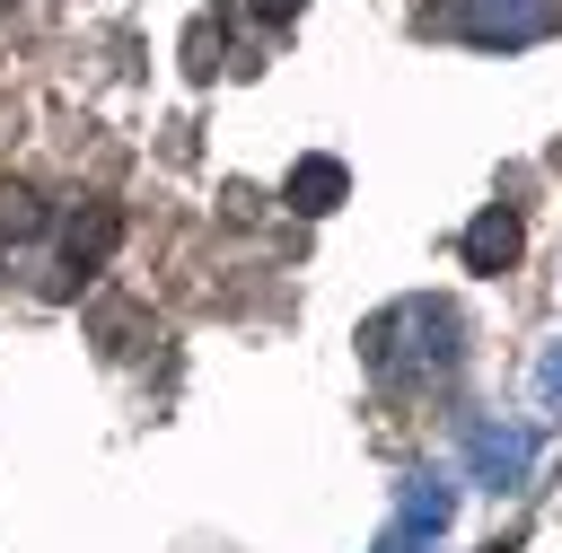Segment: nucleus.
Here are the masks:
<instances>
[{
	"label": "nucleus",
	"mask_w": 562,
	"mask_h": 553,
	"mask_svg": "<svg viewBox=\"0 0 562 553\" xmlns=\"http://www.w3.org/2000/svg\"><path fill=\"white\" fill-rule=\"evenodd\" d=\"M457 360H465V316L448 298H395V307H378L360 325V369L378 386H395V395L404 386H439Z\"/></svg>",
	"instance_id": "1"
},
{
	"label": "nucleus",
	"mask_w": 562,
	"mask_h": 553,
	"mask_svg": "<svg viewBox=\"0 0 562 553\" xmlns=\"http://www.w3.org/2000/svg\"><path fill=\"white\" fill-rule=\"evenodd\" d=\"M527 456H536V439H527V430H501V421H474V430H465V474H474V483H492V492L527 483Z\"/></svg>",
	"instance_id": "4"
},
{
	"label": "nucleus",
	"mask_w": 562,
	"mask_h": 553,
	"mask_svg": "<svg viewBox=\"0 0 562 553\" xmlns=\"http://www.w3.org/2000/svg\"><path fill=\"white\" fill-rule=\"evenodd\" d=\"M35 219H44V211H35V193H18V184H9V193H0V228H9V237H35Z\"/></svg>",
	"instance_id": "10"
},
{
	"label": "nucleus",
	"mask_w": 562,
	"mask_h": 553,
	"mask_svg": "<svg viewBox=\"0 0 562 553\" xmlns=\"http://www.w3.org/2000/svg\"><path fill=\"white\" fill-rule=\"evenodd\" d=\"M211 53H220V26H211V18H202V26H193V35H184V70H193V79H211V70H220V61H211Z\"/></svg>",
	"instance_id": "9"
},
{
	"label": "nucleus",
	"mask_w": 562,
	"mask_h": 553,
	"mask_svg": "<svg viewBox=\"0 0 562 553\" xmlns=\"http://www.w3.org/2000/svg\"><path fill=\"white\" fill-rule=\"evenodd\" d=\"M536 413H562V334H553L544 360H536Z\"/></svg>",
	"instance_id": "8"
},
{
	"label": "nucleus",
	"mask_w": 562,
	"mask_h": 553,
	"mask_svg": "<svg viewBox=\"0 0 562 553\" xmlns=\"http://www.w3.org/2000/svg\"><path fill=\"white\" fill-rule=\"evenodd\" d=\"M299 9H307V0H255V18H272V26H281V18H299Z\"/></svg>",
	"instance_id": "11"
},
{
	"label": "nucleus",
	"mask_w": 562,
	"mask_h": 553,
	"mask_svg": "<svg viewBox=\"0 0 562 553\" xmlns=\"http://www.w3.org/2000/svg\"><path fill=\"white\" fill-rule=\"evenodd\" d=\"M448 518H457V492L439 474H413L404 500H395V518H386V535H378V553H430L448 535Z\"/></svg>",
	"instance_id": "3"
},
{
	"label": "nucleus",
	"mask_w": 562,
	"mask_h": 553,
	"mask_svg": "<svg viewBox=\"0 0 562 553\" xmlns=\"http://www.w3.org/2000/svg\"><path fill=\"white\" fill-rule=\"evenodd\" d=\"M0 9H9V0H0Z\"/></svg>",
	"instance_id": "12"
},
{
	"label": "nucleus",
	"mask_w": 562,
	"mask_h": 553,
	"mask_svg": "<svg viewBox=\"0 0 562 553\" xmlns=\"http://www.w3.org/2000/svg\"><path fill=\"white\" fill-rule=\"evenodd\" d=\"M430 18H439L448 35H465V44H501V53H518V44H536V35L562 26V0H439Z\"/></svg>",
	"instance_id": "2"
},
{
	"label": "nucleus",
	"mask_w": 562,
	"mask_h": 553,
	"mask_svg": "<svg viewBox=\"0 0 562 553\" xmlns=\"http://www.w3.org/2000/svg\"><path fill=\"white\" fill-rule=\"evenodd\" d=\"M518 246H527L518 211H501V202H492V211H474V219H465V263H474V272H509V263H518Z\"/></svg>",
	"instance_id": "6"
},
{
	"label": "nucleus",
	"mask_w": 562,
	"mask_h": 553,
	"mask_svg": "<svg viewBox=\"0 0 562 553\" xmlns=\"http://www.w3.org/2000/svg\"><path fill=\"white\" fill-rule=\"evenodd\" d=\"M114 246H123V211H114V202L70 211V228H61V263H70V272H97Z\"/></svg>",
	"instance_id": "5"
},
{
	"label": "nucleus",
	"mask_w": 562,
	"mask_h": 553,
	"mask_svg": "<svg viewBox=\"0 0 562 553\" xmlns=\"http://www.w3.org/2000/svg\"><path fill=\"white\" fill-rule=\"evenodd\" d=\"M351 193V176H342V158H299L290 167V211H307V219H325L334 202Z\"/></svg>",
	"instance_id": "7"
}]
</instances>
